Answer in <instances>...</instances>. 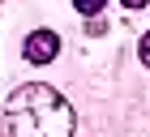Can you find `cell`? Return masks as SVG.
Listing matches in <instances>:
<instances>
[{"label":"cell","instance_id":"cell-1","mask_svg":"<svg viewBox=\"0 0 150 137\" xmlns=\"http://www.w3.org/2000/svg\"><path fill=\"white\" fill-rule=\"evenodd\" d=\"M4 137H73V107L43 81L17 86L4 103Z\"/></svg>","mask_w":150,"mask_h":137},{"label":"cell","instance_id":"cell-2","mask_svg":"<svg viewBox=\"0 0 150 137\" xmlns=\"http://www.w3.org/2000/svg\"><path fill=\"white\" fill-rule=\"evenodd\" d=\"M56 52H60V39L52 30H35L26 39V60L30 64H47V60H56Z\"/></svg>","mask_w":150,"mask_h":137},{"label":"cell","instance_id":"cell-3","mask_svg":"<svg viewBox=\"0 0 150 137\" xmlns=\"http://www.w3.org/2000/svg\"><path fill=\"white\" fill-rule=\"evenodd\" d=\"M73 4H77V13H99L103 9V0H73Z\"/></svg>","mask_w":150,"mask_h":137},{"label":"cell","instance_id":"cell-4","mask_svg":"<svg viewBox=\"0 0 150 137\" xmlns=\"http://www.w3.org/2000/svg\"><path fill=\"white\" fill-rule=\"evenodd\" d=\"M137 56H142V64H146V68H150V30H146V34H142V47H137Z\"/></svg>","mask_w":150,"mask_h":137},{"label":"cell","instance_id":"cell-5","mask_svg":"<svg viewBox=\"0 0 150 137\" xmlns=\"http://www.w3.org/2000/svg\"><path fill=\"white\" fill-rule=\"evenodd\" d=\"M125 4H129V9H142V4H146V0H125Z\"/></svg>","mask_w":150,"mask_h":137}]
</instances>
